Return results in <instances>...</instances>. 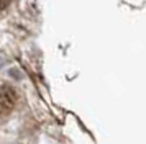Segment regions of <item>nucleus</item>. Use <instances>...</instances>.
I'll return each instance as SVG.
<instances>
[{"instance_id":"obj_2","label":"nucleus","mask_w":146,"mask_h":144,"mask_svg":"<svg viewBox=\"0 0 146 144\" xmlns=\"http://www.w3.org/2000/svg\"><path fill=\"white\" fill-rule=\"evenodd\" d=\"M10 2H12V0H0V12H3V10L10 5Z\"/></svg>"},{"instance_id":"obj_1","label":"nucleus","mask_w":146,"mask_h":144,"mask_svg":"<svg viewBox=\"0 0 146 144\" xmlns=\"http://www.w3.org/2000/svg\"><path fill=\"white\" fill-rule=\"evenodd\" d=\"M17 103V93L10 85H0V116H7L12 113Z\"/></svg>"}]
</instances>
